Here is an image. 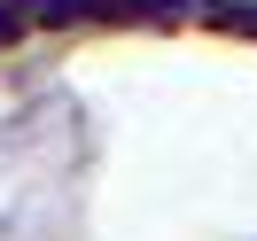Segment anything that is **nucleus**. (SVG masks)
Masks as SVG:
<instances>
[{"label":"nucleus","mask_w":257,"mask_h":241,"mask_svg":"<svg viewBox=\"0 0 257 241\" xmlns=\"http://www.w3.org/2000/svg\"><path fill=\"white\" fill-rule=\"evenodd\" d=\"M94 8H109V0H47L39 16H47V24H63V16H94Z\"/></svg>","instance_id":"obj_1"},{"label":"nucleus","mask_w":257,"mask_h":241,"mask_svg":"<svg viewBox=\"0 0 257 241\" xmlns=\"http://www.w3.org/2000/svg\"><path fill=\"white\" fill-rule=\"evenodd\" d=\"M24 32V8H0V39H16Z\"/></svg>","instance_id":"obj_2"}]
</instances>
